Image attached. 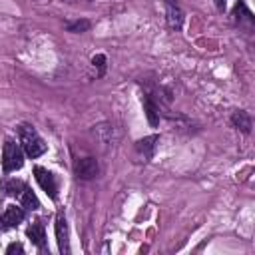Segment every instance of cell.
I'll return each mask as SVG.
<instances>
[{"mask_svg": "<svg viewBox=\"0 0 255 255\" xmlns=\"http://www.w3.org/2000/svg\"><path fill=\"white\" fill-rule=\"evenodd\" d=\"M16 131H18L20 147L24 149V153H26L28 157L36 159V157H40L42 153H46L48 143L42 139V135L36 131L34 126H30V124H18Z\"/></svg>", "mask_w": 255, "mask_h": 255, "instance_id": "obj_1", "label": "cell"}, {"mask_svg": "<svg viewBox=\"0 0 255 255\" xmlns=\"http://www.w3.org/2000/svg\"><path fill=\"white\" fill-rule=\"evenodd\" d=\"M24 165V155H22V147L18 143H14L12 139H6L4 149H2V169L6 173L16 171Z\"/></svg>", "mask_w": 255, "mask_h": 255, "instance_id": "obj_2", "label": "cell"}, {"mask_svg": "<svg viewBox=\"0 0 255 255\" xmlns=\"http://www.w3.org/2000/svg\"><path fill=\"white\" fill-rule=\"evenodd\" d=\"M34 177H36L38 185L46 191V195L56 201V199H58V191H60V181H58V177H56L52 171H48L46 167H42V165H36V167H34Z\"/></svg>", "mask_w": 255, "mask_h": 255, "instance_id": "obj_3", "label": "cell"}, {"mask_svg": "<svg viewBox=\"0 0 255 255\" xmlns=\"http://www.w3.org/2000/svg\"><path fill=\"white\" fill-rule=\"evenodd\" d=\"M56 241H58V249H60V253H70L68 221H66V213H64L62 209L56 213Z\"/></svg>", "mask_w": 255, "mask_h": 255, "instance_id": "obj_4", "label": "cell"}, {"mask_svg": "<svg viewBox=\"0 0 255 255\" xmlns=\"http://www.w3.org/2000/svg\"><path fill=\"white\" fill-rule=\"evenodd\" d=\"M24 209L22 207H16V205H8L4 209V213L0 215V231H6V229H12V227H18L22 221H24Z\"/></svg>", "mask_w": 255, "mask_h": 255, "instance_id": "obj_5", "label": "cell"}, {"mask_svg": "<svg viewBox=\"0 0 255 255\" xmlns=\"http://www.w3.org/2000/svg\"><path fill=\"white\" fill-rule=\"evenodd\" d=\"M74 173L80 179H92L98 173V161L94 157H80L74 163Z\"/></svg>", "mask_w": 255, "mask_h": 255, "instance_id": "obj_6", "label": "cell"}, {"mask_svg": "<svg viewBox=\"0 0 255 255\" xmlns=\"http://www.w3.org/2000/svg\"><path fill=\"white\" fill-rule=\"evenodd\" d=\"M165 4V16H167V24L171 30H181L183 26V12L177 4V0H163Z\"/></svg>", "mask_w": 255, "mask_h": 255, "instance_id": "obj_7", "label": "cell"}, {"mask_svg": "<svg viewBox=\"0 0 255 255\" xmlns=\"http://www.w3.org/2000/svg\"><path fill=\"white\" fill-rule=\"evenodd\" d=\"M26 237L38 247V249H46V231H44V223L42 221H34L32 225H28L26 229Z\"/></svg>", "mask_w": 255, "mask_h": 255, "instance_id": "obj_8", "label": "cell"}, {"mask_svg": "<svg viewBox=\"0 0 255 255\" xmlns=\"http://www.w3.org/2000/svg\"><path fill=\"white\" fill-rule=\"evenodd\" d=\"M157 141H159V137H157V135H147V137H143V139H139V141L135 143V149H137V151H139V155L147 161V159H151V155H153V151H155Z\"/></svg>", "mask_w": 255, "mask_h": 255, "instance_id": "obj_9", "label": "cell"}, {"mask_svg": "<svg viewBox=\"0 0 255 255\" xmlns=\"http://www.w3.org/2000/svg\"><path fill=\"white\" fill-rule=\"evenodd\" d=\"M141 102H143V112H145V118H147L149 126L155 128V126L159 124V108H157V104H155L149 96H143Z\"/></svg>", "mask_w": 255, "mask_h": 255, "instance_id": "obj_10", "label": "cell"}, {"mask_svg": "<svg viewBox=\"0 0 255 255\" xmlns=\"http://www.w3.org/2000/svg\"><path fill=\"white\" fill-rule=\"evenodd\" d=\"M231 124H233V128L241 129L243 133H249V131H251V116H249L245 110H237V112H233V116H231Z\"/></svg>", "mask_w": 255, "mask_h": 255, "instance_id": "obj_11", "label": "cell"}, {"mask_svg": "<svg viewBox=\"0 0 255 255\" xmlns=\"http://www.w3.org/2000/svg\"><path fill=\"white\" fill-rule=\"evenodd\" d=\"M20 201H22V207H24V209H30V211L40 209V201H38L36 193H34L30 187H26V189L20 193Z\"/></svg>", "mask_w": 255, "mask_h": 255, "instance_id": "obj_12", "label": "cell"}, {"mask_svg": "<svg viewBox=\"0 0 255 255\" xmlns=\"http://www.w3.org/2000/svg\"><path fill=\"white\" fill-rule=\"evenodd\" d=\"M26 189V183L24 181H20V179H10V181H6V185H4V191L8 193V195H14V197H20V193Z\"/></svg>", "mask_w": 255, "mask_h": 255, "instance_id": "obj_13", "label": "cell"}, {"mask_svg": "<svg viewBox=\"0 0 255 255\" xmlns=\"http://www.w3.org/2000/svg\"><path fill=\"white\" fill-rule=\"evenodd\" d=\"M90 20H76L72 24H68V32H86L90 30Z\"/></svg>", "mask_w": 255, "mask_h": 255, "instance_id": "obj_14", "label": "cell"}, {"mask_svg": "<svg viewBox=\"0 0 255 255\" xmlns=\"http://www.w3.org/2000/svg\"><path fill=\"white\" fill-rule=\"evenodd\" d=\"M92 64H94V68H98V74L102 76L104 70H106V56H104V54H96V56L92 58Z\"/></svg>", "mask_w": 255, "mask_h": 255, "instance_id": "obj_15", "label": "cell"}, {"mask_svg": "<svg viewBox=\"0 0 255 255\" xmlns=\"http://www.w3.org/2000/svg\"><path fill=\"white\" fill-rule=\"evenodd\" d=\"M6 253H8V255H12V253H24V247H22L20 243H10V245L6 247Z\"/></svg>", "mask_w": 255, "mask_h": 255, "instance_id": "obj_16", "label": "cell"}, {"mask_svg": "<svg viewBox=\"0 0 255 255\" xmlns=\"http://www.w3.org/2000/svg\"><path fill=\"white\" fill-rule=\"evenodd\" d=\"M215 2V6L219 8V10H225V4H227V0H213Z\"/></svg>", "mask_w": 255, "mask_h": 255, "instance_id": "obj_17", "label": "cell"}]
</instances>
